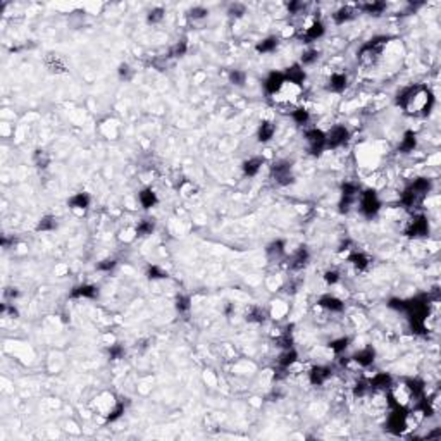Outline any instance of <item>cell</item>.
Returning a JSON list of instances; mask_svg holds the SVG:
<instances>
[{"label": "cell", "mask_w": 441, "mask_h": 441, "mask_svg": "<svg viewBox=\"0 0 441 441\" xmlns=\"http://www.w3.org/2000/svg\"><path fill=\"white\" fill-rule=\"evenodd\" d=\"M309 260H310L309 250L305 249V247H300V249L293 252L291 259H289V269H291V271H302L304 267H307Z\"/></svg>", "instance_id": "13"}, {"label": "cell", "mask_w": 441, "mask_h": 441, "mask_svg": "<svg viewBox=\"0 0 441 441\" xmlns=\"http://www.w3.org/2000/svg\"><path fill=\"white\" fill-rule=\"evenodd\" d=\"M305 140L309 145V152L312 155H321L326 150V133L317 128L305 131Z\"/></svg>", "instance_id": "6"}, {"label": "cell", "mask_w": 441, "mask_h": 441, "mask_svg": "<svg viewBox=\"0 0 441 441\" xmlns=\"http://www.w3.org/2000/svg\"><path fill=\"white\" fill-rule=\"evenodd\" d=\"M245 12H247V7L243 6V4H231L228 9V14L233 16V18H241Z\"/></svg>", "instance_id": "49"}, {"label": "cell", "mask_w": 441, "mask_h": 441, "mask_svg": "<svg viewBox=\"0 0 441 441\" xmlns=\"http://www.w3.org/2000/svg\"><path fill=\"white\" fill-rule=\"evenodd\" d=\"M319 57H321V52L316 48H309L305 50L304 54H302V66H314L316 62L319 61Z\"/></svg>", "instance_id": "36"}, {"label": "cell", "mask_w": 441, "mask_h": 441, "mask_svg": "<svg viewBox=\"0 0 441 441\" xmlns=\"http://www.w3.org/2000/svg\"><path fill=\"white\" fill-rule=\"evenodd\" d=\"M247 321L255 322V324H262L266 321V310L262 307H257V305H252V307L247 310Z\"/></svg>", "instance_id": "31"}, {"label": "cell", "mask_w": 441, "mask_h": 441, "mask_svg": "<svg viewBox=\"0 0 441 441\" xmlns=\"http://www.w3.org/2000/svg\"><path fill=\"white\" fill-rule=\"evenodd\" d=\"M109 357H111L112 360H119L124 357V348L121 345H111V348H109Z\"/></svg>", "instance_id": "50"}, {"label": "cell", "mask_w": 441, "mask_h": 441, "mask_svg": "<svg viewBox=\"0 0 441 441\" xmlns=\"http://www.w3.org/2000/svg\"><path fill=\"white\" fill-rule=\"evenodd\" d=\"M6 297H11V298H18L19 297V291L16 288H9L6 291Z\"/></svg>", "instance_id": "55"}, {"label": "cell", "mask_w": 441, "mask_h": 441, "mask_svg": "<svg viewBox=\"0 0 441 441\" xmlns=\"http://www.w3.org/2000/svg\"><path fill=\"white\" fill-rule=\"evenodd\" d=\"M50 161H52V159H50L48 152H45V150L38 149V150H35V152H33V162H35V166L40 167V169H45V167H48L50 166Z\"/></svg>", "instance_id": "34"}, {"label": "cell", "mask_w": 441, "mask_h": 441, "mask_svg": "<svg viewBox=\"0 0 441 441\" xmlns=\"http://www.w3.org/2000/svg\"><path fill=\"white\" fill-rule=\"evenodd\" d=\"M367 389H369V383H364V381H360V383H357L354 386V397H364Z\"/></svg>", "instance_id": "54"}, {"label": "cell", "mask_w": 441, "mask_h": 441, "mask_svg": "<svg viewBox=\"0 0 441 441\" xmlns=\"http://www.w3.org/2000/svg\"><path fill=\"white\" fill-rule=\"evenodd\" d=\"M279 45V40L276 36H267V38L260 40L257 45H255V50L259 54H272Z\"/></svg>", "instance_id": "29"}, {"label": "cell", "mask_w": 441, "mask_h": 441, "mask_svg": "<svg viewBox=\"0 0 441 441\" xmlns=\"http://www.w3.org/2000/svg\"><path fill=\"white\" fill-rule=\"evenodd\" d=\"M415 146H417V134H415L414 131L403 133V138H402L400 145H398V150H400L402 154H410L415 150Z\"/></svg>", "instance_id": "25"}, {"label": "cell", "mask_w": 441, "mask_h": 441, "mask_svg": "<svg viewBox=\"0 0 441 441\" xmlns=\"http://www.w3.org/2000/svg\"><path fill=\"white\" fill-rule=\"evenodd\" d=\"M71 298H88V300H93V298L99 297V288L95 284H78V286L73 288L71 291Z\"/></svg>", "instance_id": "18"}, {"label": "cell", "mask_w": 441, "mask_h": 441, "mask_svg": "<svg viewBox=\"0 0 441 441\" xmlns=\"http://www.w3.org/2000/svg\"><path fill=\"white\" fill-rule=\"evenodd\" d=\"M90 202H91V199L88 193L79 191V193H74L67 204H69V207L73 209V211H86V209L90 207Z\"/></svg>", "instance_id": "23"}, {"label": "cell", "mask_w": 441, "mask_h": 441, "mask_svg": "<svg viewBox=\"0 0 441 441\" xmlns=\"http://www.w3.org/2000/svg\"><path fill=\"white\" fill-rule=\"evenodd\" d=\"M274 133H276V126L269 121H262L259 126V131H257V138L260 143H267L269 140L274 138Z\"/></svg>", "instance_id": "27"}, {"label": "cell", "mask_w": 441, "mask_h": 441, "mask_svg": "<svg viewBox=\"0 0 441 441\" xmlns=\"http://www.w3.org/2000/svg\"><path fill=\"white\" fill-rule=\"evenodd\" d=\"M188 16L193 19V21H200V19H205L209 16V9L207 7H202V6H197V7H191L188 11Z\"/></svg>", "instance_id": "45"}, {"label": "cell", "mask_w": 441, "mask_h": 441, "mask_svg": "<svg viewBox=\"0 0 441 441\" xmlns=\"http://www.w3.org/2000/svg\"><path fill=\"white\" fill-rule=\"evenodd\" d=\"M138 200H140V205L143 209H152L157 205V193H155L152 188H143L140 193H138Z\"/></svg>", "instance_id": "26"}, {"label": "cell", "mask_w": 441, "mask_h": 441, "mask_svg": "<svg viewBox=\"0 0 441 441\" xmlns=\"http://www.w3.org/2000/svg\"><path fill=\"white\" fill-rule=\"evenodd\" d=\"M284 83H286V76H284V73H279V71H272V73H269V76L266 78V81H264V88H266V93L274 96L279 93V90L284 86Z\"/></svg>", "instance_id": "12"}, {"label": "cell", "mask_w": 441, "mask_h": 441, "mask_svg": "<svg viewBox=\"0 0 441 441\" xmlns=\"http://www.w3.org/2000/svg\"><path fill=\"white\" fill-rule=\"evenodd\" d=\"M117 266V260L116 259H104L96 264V271H102V272H109L112 271Z\"/></svg>", "instance_id": "47"}, {"label": "cell", "mask_w": 441, "mask_h": 441, "mask_svg": "<svg viewBox=\"0 0 441 441\" xmlns=\"http://www.w3.org/2000/svg\"><path fill=\"white\" fill-rule=\"evenodd\" d=\"M391 386H393V379H391V376L386 374V372H379V374H376L371 381H369V388L379 389V391L391 389Z\"/></svg>", "instance_id": "21"}, {"label": "cell", "mask_w": 441, "mask_h": 441, "mask_svg": "<svg viewBox=\"0 0 441 441\" xmlns=\"http://www.w3.org/2000/svg\"><path fill=\"white\" fill-rule=\"evenodd\" d=\"M146 278L149 279H164V278H167V272L159 266H149L146 267Z\"/></svg>", "instance_id": "44"}, {"label": "cell", "mask_w": 441, "mask_h": 441, "mask_svg": "<svg viewBox=\"0 0 441 441\" xmlns=\"http://www.w3.org/2000/svg\"><path fill=\"white\" fill-rule=\"evenodd\" d=\"M388 307L393 310H398V312H403V309H405V300H403V298H389Z\"/></svg>", "instance_id": "51"}, {"label": "cell", "mask_w": 441, "mask_h": 441, "mask_svg": "<svg viewBox=\"0 0 441 441\" xmlns=\"http://www.w3.org/2000/svg\"><path fill=\"white\" fill-rule=\"evenodd\" d=\"M284 76H286V81L295 83V85L302 86V85H304V81H305V78H307V74H305V71H304V66L293 64L291 67H288V71L284 73Z\"/></svg>", "instance_id": "22"}, {"label": "cell", "mask_w": 441, "mask_h": 441, "mask_svg": "<svg viewBox=\"0 0 441 441\" xmlns=\"http://www.w3.org/2000/svg\"><path fill=\"white\" fill-rule=\"evenodd\" d=\"M434 95L426 85L403 88L397 95V106L410 116H427L434 107Z\"/></svg>", "instance_id": "1"}, {"label": "cell", "mask_w": 441, "mask_h": 441, "mask_svg": "<svg viewBox=\"0 0 441 441\" xmlns=\"http://www.w3.org/2000/svg\"><path fill=\"white\" fill-rule=\"evenodd\" d=\"M429 233V222L426 216H414L405 228V234L410 238H421Z\"/></svg>", "instance_id": "8"}, {"label": "cell", "mask_w": 441, "mask_h": 441, "mask_svg": "<svg viewBox=\"0 0 441 441\" xmlns=\"http://www.w3.org/2000/svg\"><path fill=\"white\" fill-rule=\"evenodd\" d=\"M350 140V131L347 126L338 124L333 126L329 131L326 133V149H339Z\"/></svg>", "instance_id": "5"}, {"label": "cell", "mask_w": 441, "mask_h": 441, "mask_svg": "<svg viewBox=\"0 0 441 441\" xmlns=\"http://www.w3.org/2000/svg\"><path fill=\"white\" fill-rule=\"evenodd\" d=\"M117 403H119V402L116 400L114 395L106 391V393H100L99 397L93 400V409L99 412V415H104V417L107 419L109 414L114 410V407L117 405Z\"/></svg>", "instance_id": "9"}, {"label": "cell", "mask_w": 441, "mask_h": 441, "mask_svg": "<svg viewBox=\"0 0 441 441\" xmlns=\"http://www.w3.org/2000/svg\"><path fill=\"white\" fill-rule=\"evenodd\" d=\"M291 119L295 121V123H297L298 126H304V124H307V123H309L310 114H309L307 109L298 107V109H295V111L291 112Z\"/></svg>", "instance_id": "38"}, {"label": "cell", "mask_w": 441, "mask_h": 441, "mask_svg": "<svg viewBox=\"0 0 441 441\" xmlns=\"http://www.w3.org/2000/svg\"><path fill=\"white\" fill-rule=\"evenodd\" d=\"M348 86V76L345 73H333L327 79V90L333 93H343Z\"/></svg>", "instance_id": "16"}, {"label": "cell", "mask_w": 441, "mask_h": 441, "mask_svg": "<svg viewBox=\"0 0 441 441\" xmlns=\"http://www.w3.org/2000/svg\"><path fill=\"white\" fill-rule=\"evenodd\" d=\"M329 377H331V369L326 367V365H316V367H312L309 372V381H310V384H314V386L326 384Z\"/></svg>", "instance_id": "14"}, {"label": "cell", "mask_w": 441, "mask_h": 441, "mask_svg": "<svg viewBox=\"0 0 441 441\" xmlns=\"http://www.w3.org/2000/svg\"><path fill=\"white\" fill-rule=\"evenodd\" d=\"M357 9L359 11H362V12H365V14H374V16H377V14H383L384 12V9H386V4L384 2H369V4H360L359 7H357Z\"/></svg>", "instance_id": "30"}, {"label": "cell", "mask_w": 441, "mask_h": 441, "mask_svg": "<svg viewBox=\"0 0 441 441\" xmlns=\"http://www.w3.org/2000/svg\"><path fill=\"white\" fill-rule=\"evenodd\" d=\"M431 188H432L431 179H427V178L414 179V181L410 183L402 193V199H400L402 205H405V207H415V205H421L422 200L427 197V193L431 191Z\"/></svg>", "instance_id": "2"}, {"label": "cell", "mask_w": 441, "mask_h": 441, "mask_svg": "<svg viewBox=\"0 0 441 441\" xmlns=\"http://www.w3.org/2000/svg\"><path fill=\"white\" fill-rule=\"evenodd\" d=\"M186 52H188V41H186V40H179V41H176L173 47H171V50H169V57L178 59V57H183Z\"/></svg>", "instance_id": "40"}, {"label": "cell", "mask_w": 441, "mask_h": 441, "mask_svg": "<svg viewBox=\"0 0 441 441\" xmlns=\"http://www.w3.org/2000/svg\"><path fill=\"white\" fill-rule=\"evenodd\" d=\"M348 260H350L352 264H354L355 269H359V271H365V269L369 267V257L365 254H362V252H354V254L348 257Z\"/></svg>", "instance_id": "32"}, {"label": "cell", "mask_w": 441, "mask_h": 441, "mask_svg": "<svg viewBox=\"0 0 441 441\" xmlns=\"http://www.w3.org/2000/svg\"><path fill=\"white\" fill-rule=\"evenodd\" d=\"M352 360H354L357 365H360V367H369V365H372L376 360L374 348L367 347V348H362V350L355 352V354L352 355Z\"/></svg>", "instance_id": "15"}, {"label": "cell", "mask_w": 441, "mask_h": 441, "mask_svg": "<svg viewBox=\"0 0 441 441\" xmlns=\"http://www.w3.org/2000/svg\"><path fill=\"white\" fill-rule=\"evenodd\" d=\"M319 305L329 312H343V309H345V304L334 295H322L319 298Z\"/></svg>", "instance_id": "20"}, {"label": "cell", "mask_w": 441, "mask_h": 441, "mask_svg": "<svg viewBox=\"0 0 441 441\" xmlns=\"http://www.w3.org/2000/svg\"><path fill=\"white\" fill-rule=\"evenodd\" d=\"M229 83L231 85H234V86H245V83H247V73L245 71H241V69H233L229 73Z\"/></svg>", "instance_id": "37"}, {"label": "cell", "mask_w": 441, "mask_h": 441, "mask_svg": "<svg viewBox=\"0 0 441 441\" xmlns=\"http://www.w3.org/2000/svg\"><path fill=\"white\" fill-rule=\"evenodd\" d=\"M117 74H119V78L121 79H124V81H131L133 79V74H134V71L131 69V66L129 64H121L119 66V69H117Z\"/></svg>", "instance_id": "46"}, {"label": "cell", "mask_w": 441, "mask_h": 441, "mask_svg": "<svg viewBox=\"0 0 441 441\" xmlns=\"http://www.w3.org/2000/svg\"><path fill=\"white\" fill-rule=\"evenodd\" d=\"M360 195V188L357 183H352V181H347L343 183L341 186V197H350V199H359Z\"/></svg>", "instance_id": "39"}, {"label": "cell", "mask_w": 441, "mask_h": 441, "mask_svg": "<svg viewBox=\"0 0 441 441\" xmlns=\"http://www.w3.org/2000/svg\"><path fill=\"white\" fill-rule=\"evenodd\" d=\"M348 343H350V339H348V338H338V339H334V341L329 343V348L334 352L336 355H339L348 348Z\"/></svg>", "instance_id": "42"}, {"label": "cell", "mask_w": 441, "mask_h": 441, "mask_svg": "<svg viewBox=\"0 0 441 441\" xmlns=\"http://www.w3.org/2000/svg\"><path fill=\"white\" fill-rule=\"evenodd\" d=\"M57 228V219L54 216H43L36 224V231H41V233H50Z\"/></svg>", "instance_id": "33"}, {"label": "cell", "mask_w": 441, "mask_h": 441, "mask_svg": "<svg viewBox=\"0 0 441 441\" xmlns=\"http://www.w3.org/2000/svg\"><path fill=\"white\" fill-rule=\"evenodd\" d=\"M405 429H409V414L402 407H397L388 417V431L393 434H402Z\"/></svg>", "instance_id": "7"}, {"label": "cell", "mask_w": 441, "mask_h": 441, "mask_svg": "<svg viewBox=\"0 0 441 441\" xmlns=\"http://www.w3.org/2000/svg\"><path fill=\"white\" fill-rule=\"evenodd\" d=\"M176 310L179 314H188L191 310V298L188 295H179L176 298Z\"/></svg>", "instance_id": "41"}, {"label": "cell", "mask_w": 441, "mask_h": 441, "mask_svg": "<svg viewBox=\"0 0 441 441\" xmlns=\"http://www.w3.org/2000/svg\"><path fill=\"white\" fill-rule=\"evenodd\" d=\"M324 33H326V26L322 24V21L312 19L309 23V26L304 29V33H302V40H304V43H312V41L322 38Z\"/></svg>", "instance_id": "11"}, {"label": "cell", "mask_w": 441, "mask_h": 441, "mask_svg": "<svg viewBox=\"0 0 441 441\" xmlns=\"http://www.w3.org/2000/svg\"><path fill=\"white\" fill-rule=\"evenodd\" d=\"M298 360V354H297V350L295 348H284V352L283 354L279 355V359H278V365L281 369H289L291 367L293 364H295Z\"/></svg>", "instance_id": "28"}, {"label": "cell", "mask_w": 441, "mask_h": 441, "mask_svg": "<svg viewBox=\"0 0 441 441\" xmlns=\"http://www.w3.org/2000/svg\"><path fill=\"white\" fill-rule=\"evenodd\" d=\"M357 11L359 9H355V7L352 6H343L333 14V21L338 26H341V24L345 23H350V21H354L357 18Z\"/></svg>", "instance_id": "17"}, {"label": "cell", "mask_w": 441, "mask_h": 441, "mask_svg": "<svg viewBox=\"0 0 441 441\" xmlns=\"http://www.w3.org/2000/svg\"><path fill=\"white\" fill-rule=\"evenodd\" d=\"M164 14H166V11L162 7H154L146 16V21H149V24H159L164 19Z\"/></svg>", "instance_id": "43"}, {"label": "cell", "mask_w": 441, "mask_h": 441, "mask_svg": "<svg viewBox=\"0 0 441 441\" xmlns=\"http://www.w3.org/2000/svg\"><path fill=\"white\" fill-rule=\"evenodd\" d=\"M359 209L364 217H376L381 211V200L374 190H364L359 195Z\"/></svg>", "instance_id": "3"}, {"label": "cell", "mask_w": 441, "mask_h": 441, "mask_svg": "<svg viewBox=\"0 0 441 441\" xmlns=\"http://www.w3.org/2000/svg\"><path fill=\"white\" fill-rule=\"evenodd\" d=\"M266 254H267L269 260H281V259H284V255H286V243H284L283 240L271 241L267 245V249H266Z\"/></svg>", "instance_id": "19"}, {"label": "cell", "mask_w": 441, "mask_h": 441, "mask_svg": "<svg viewBox=\"0 0 441 441\" xmlns=\"http://www.w3.org/2000/svg\"><path fill=\"white\" fill-rule=\"evenodd\" d=\"M300 95H302V86L295 85V83L286 81V83H284V86L279 90V93L274 95V99L278 100V102H281V104H293V102H297V100L300 99Z\"/></svg>", "instance_id": "10"}, {"label": "cell", "mask_w": 441, "mask_h": 441, "mask_svg": "<svg viewBox=\"0 0 441 441\" xmlns=\"http://www.w3.org/2000/svg\"><path fill=\"white\" fill-rule=\"evenodd\" d=\"M136 234L138 236H149V234H152L154 233V229H155V222L152 221V219H143V221H140L136 224Z\"/></svg>", "instance_id": "35"}, {"label": "cell", "mask_w": 441, "mask_h": 441, "mask_svg": "<svg viewBox=\"0 0 441 441\" xmlns=\"http://www.w3.org/2000/svg\"><path fill=\"white\" fill-rule=\"evenodd\" d=\"M264 157H250L249 161L243 162V174L249 176V178H254V176H257L260 173V169H262L264 166Z\"/></svg>", "instance_id": "24"}, {"label": "cell", "mask_w": 441, "mask_h": 441, "mask_svg": "<svg viewBox=\"0 0 441 441\" xmlns=\"http://www.w3.org/2000/svg\"><path fill=\"white\" fill-rule=\"evenodd\" d=\"M305 7H307V4L305 2H289L288 4V11L291 12V14H300L302 11H305Z\"/></svg>", "instance_id": "52"}, {"label": "cell", "mask_w": 441, "mask_h": 441, "mask_svg": "<svg viewBox=\"0 0 441 441\" xmlns=\"http://www.w3.org/2000/svg\"><path fill=\"white\" fill-rule=\"evenodd\" d=\"M271 176L274 178V181L279 184V186H288L295 181V176H293V167L291 162L288 161H278L271 166Z\"/></svg>", "instance_id": "4"}, {"label": "cell", "mask_w": 441, "mask_h": 441, "mask_svg": "<svg viewBox=\"0 0 441 441\" xmlns=\"http://www.w3.org/2000/svg\"><path fill=\"white\" fill-rule=\"evenodd\" d=\"M123 414H124V403H123V402H119V403H117V405L114 407V410H112V412L109 414L107 422H114V421H117V419H119V417H123Z\"/></svg>", "instance_id": "48"}, {"label": "cell", "mask_w": 441, "mask_h": 441, "mask_svg": "<svg viewBox=\"0 0 441 441\" xmlns=\"http://www.w3.org/2000/svg\"><path fill=\"white\" fill-rule=\"evenodd\" d=\"M324 281L327 284H336L339 281V272L338 271H326L324 272Z\"/></svg>", "instance_id": "53"}]
</instances>
